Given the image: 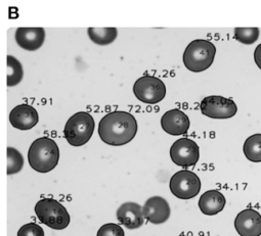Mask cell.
I'll use <instances>...</instances> for the list:
<instances>
[{"instance_id":"6da1fadb","label":"cell","mask_w":261,"mask_h":236,"mask_svg":"<svg viewBox=\"0 0 261 236\" xmlns=\"http://www.w3.org/2000/svg\"><path fill=\"white\" fill-rule=\"evenodd\" d=\"M138 132L136 117L127 111L116 110L106 114L98 124V135L102 142L121 146L132 141Z\"/></svg>"},{"instance_id":"7a4b0ae2","label":"cell","mask_w":261,"mask_h":236,"mask_svg":"<svg viewBox=\"0 0 261 236\" xmlns=\"http://www.w3.org/2000/svg\"><path fill=\"white\" fill-rule=\"evenodd\" d=\"M28 161L33 170L38 173L53 171L60 161V149L49 137H40L33 141L28 152Z\"/></svg>"},{"instance_id":"3957f363","label":"cell","mask_w":261,"mask_h":236,"mask_svg":"<svg viewBox=\"0 0 261 236\" xmlns=\"http://www.w3.org/2000/svg\"><path fill=\"white\" fill-rule=\"evenodd\" d=\"M216 54L215 45L204 39L192 41L184 52V64L192 72H203L213 64Z\"/></svg>"},{"instance_id":"277c9868","label":"cell","mask_w":261,"mask_h":236,"mask_svg":"<svg viewBox=\"0 0 261 236\" xmlns=\"http://www.w3.org/2000/svg\"><path fill=\"white\" fill-rule=\"evenodd\" d=\"M94 119L86 111L74 113L67 121L64 135L72 146H82L86 144L94 131Z\"/></svg>"},{"instance_id":"5b68a950","label":"cell","mask_w":261,"mask_h":236,"mask_svg":"<svg viewBox=\"0 0 261 236\" xmlns=\"http://www.w3.org/2000/svg\"><path fill=\"white\" fill-rule=\"evenodd\" d=\"M35 214L42 224L55 230L66 229L71 220L67 209L54 198H42L37 201Z\"/></svg>"},{"instance_id":"8992f818","label":"cell","mask_w":261,"mask_h":236,"mask_svg":"<svg viewBox=\"0 0 261 236\" xmlns=\"http://www.w3.org/2000/svg\"><path fill=\"white\" fill-rule=\"evenodd\" d=\"M201 180L197 174L189 170L176 172L170 179L169 187L174 196L179 199L196 197L201 190Z\"/></svg>"},{"instance_id":"52a82bcc","label":"cell","mask_w":261,"mask_h":236,"mask_svg":"<svg viewBox=\"0 0 261 236\" xmlns=\"http://www.w3.org/2000/svg\"><path fill=\"white\" fill-rule=\"evenodd\" d=\"M136 97L145 103L155 104L164 99L166 86L162 80L153 76H144L136 81L134 85Z\"/></svg>"},{"instance_id":"ba28073f","label":"cell","mask_w":261,"mask_h":236,"mask_svg":"<svg viewBox=\"0 0 261 236\" xmlns=\"http://www.w3.org/2000/svg\"><path fill=\"white\" fill-rule=\"evenodd\" d=\"M200 109L204 115L211 119H229L238 111L233 100L218 95L205 97L201 101Z\"/></svg>"},{"instance_id":"9c48e42d","label":"cell","mask_w":261,"mask_h":236,"mask_svg":"<svg viewBox=\"0 0 261 236\" xmlns=\"http://www.w3.org/2000/svg\"><path fill=\"white\" fill-rule=\"evenodd\" d=\"M170 158L172 162L179 167H193L200 159V149L194 140L180 138L172 144Z\"/></svg>"},{"instance_id":"30bf717a","label":"cell","mask_w":261,"mask_h":236,"mask_svg":"<svg viewBox=\"0 0 261 236\" xmlns=\"http://www.w3.org/2000/svg\"><path fill=\"white\" fill-rule=\"evenodd\" d=\"M234 228L240 236H260L261 215L253 209H246L236 217Z\"/></svg>"},{"instance_id":"8fae6325","label":"cell","mask_w":261,"mask_h":236,"mask_svg":"<svg viewBox=\"0 0 261 236\" xmlns=\"http://www.w3.org/2000/svg\"><path fill=\"white\" fill-rule=\"evenodd\" d=\"M39 121L37 110L30 104H20L14 107L10 113V122L19 130H30Z\"/></svg>"},{"instance_id":"7c38bea8","label":"cell","mask_w":261,"mask_h":236,"mask_svg":"<svg viewBox=\"0 0 261 236\" xmlns=\"http://www.w3.org/2000/svg\"><path fill=\"white\" fill-rule=\"evenodd\" d=\"M17 44L25 50H38L44 43L45 31L40 27H20L16 31Z\"/></svg>"},{"instance_id":"4fadbf2b","label":"cell","mask_w":261,"mask_h":236,"mask_svg":"<svg viewBox=\"0 0 261 236\" xmlns=\"http://www.w3.org/2000/svg\"><path fill=\"white\" fill-rule=\"evenodd\" d=\"M144 218L152 224H163L170 217V206L168 201L161 196L150 197L143 208Z\"/></svg>"},{"instance_id":"5bb4252c","label":"cell","mask_w":261,"mask_h":236,"mask_svg":"<svg viewBox=\"0 0 261 236\" xmlns=\"http://www.w3.org/2000/svg\"><path fill=\"white\" fill-rule=\"evenodd\" d=\"M161 126L163 130L170 135H182L186 134L190 128V119L184 111L174 108L163 114Z\"/></svg>"},{"instance_id":"9a60e30c","label":"cell","mask_w":261,"mask_h":236,"mask_svg":"<svg viewBox=\"0 0 261 236\" xmlns=\"http://www.w3.org/2000/svg\"><path fill=\"white\" fill-rule=\"evenodd\" d=\"M117 219L127 229H138L144 225L143 208L137 202H124L117 210Z\"/></svg>"},{"instance_id":"2e32d148","label":"cell","mask_w":261,"mask_h":236,"mask_svg":"<svg viewBox=\"0 0 261 236\" xmlns=\"http://www.w3.org/2000/svg\"><path fill=\"white\" fill-rule=\"evenodd\" d=\"M226 203L224 195L218 190H208L199 199V208L204 215L214 216L220 213Z\"/></svg>"},{"instance_id":"e0dca14e","label":"cell","mask_w":261,"mask_h":236,"mask_svg":"<svg viewBox=\"0 0 261 236\" xmlns=\"http://www.w3.org/2000/svg\"><path fill=\"white\" fill-rule=\"evenodd\" d=\"M87 34L90 40L97 45H109L115 41L118 35L116 28H88Z\"/></svg>"},{"instance_id":"ac0fdd59","label":"cell","mask_w":261,"mask_h":236,"mask_svg":"<svg viewBox=\"0 0 261 236\" xmlns=\"http://www.w3.org/2000/svg\"><path fill=\"white\" fill-rule=\"evenodd\" d=\"M7 85L8 87H14L21 83L24 77V69L18 58L13 55L7 56Z\"/></svg>"},{"instance_id":"d6986e66","label":"cell","mask_w":261,"mask_h":236,"mask_svg":"<svg viewBox=\"0 0 261 236\" xmlns=\"http://www.w3.org/2000/svg\"><path fill=\"white\" fill-rule=\"evenodd\" d=\"M243 152L245 157L253 163L261 162V134H254L248 137L244 143Z\"/></svg>"},{"instance_id":"ffe728a7","label":"cell","mask_w":261,"mask_h":236,"mask_svg":"<svg viewBox=\"0 0 261 236\" xmlns=\"http://www.w3.org/2000/svg\"><path fill=\"white\" fill-rule=\"evenodd\" d=\"M7 157H8L7 174L9 176H11V175H15V174L21 172L24 167L23 155L15 148L10 146L7 149Z\"/></svg>"},{"instance_id":"44dd1931","label":"cell","mask_w":261,"mask_h":236,"mask_svg":"<svg viewBox=\"0 0 261 236\" xmlns=\"http://www.w3.org/2000/svg\"><path fill=\"white\" fill-rule=\"evenodd\" d=\"M233 37L242 44H253L258 40L259 30L258 28H236Z\"/></svg>"},{"instance_id":"7402d4cb","label":"cell","mask_w":261,"mask_h":236,"mask_svg":"<svg viewBox=\"0 0 261 236\" xmlns=\"http://www.w3.org/2000/svg\"><path fill=\"white\" fill-rule=\"evenodd\" d=\"M96 236H125V233L121 226L114 223H108L98 229Z\"/></svg>"},{"instance_id":"603a6c76","label":"cell","mask_w":261,"mask_h":236,"mask_svg":"<svg viewBox=\"0 0 261 236\" xmlns=\"http://www.w3.org/2000/svg\"><path fill=\"white\" fill-rule=\"evenodd\" d=\"M18 236H44V230L38 224L28 223L19 229Z\"/></svg>"},{"instance_id":"cb8c5ba5","label":"cell","mask_w":261,"mask_h":236,"mask_svg":"<svg viewBox=\"0 0 261 236\" xmlns=\"http://www.w3.org/2000/svg\"><path fill=\"white\" fill-rule=\"evenodd\" d=\"M254 60L258 68L261 70V44H259L254 52Z\"/></svg>"}]
</instances>
